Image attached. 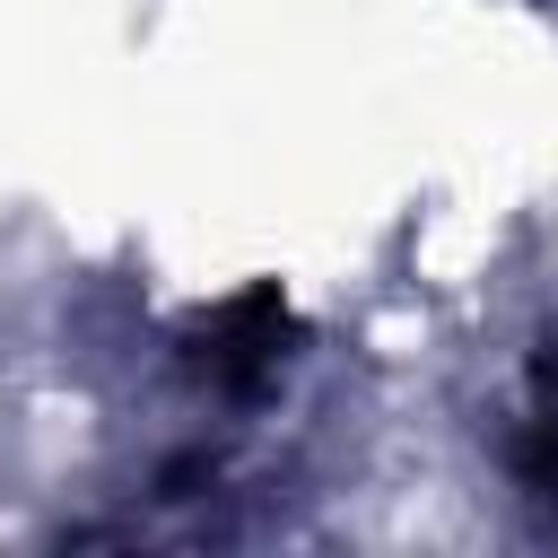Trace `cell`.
<instances>
[{
	"label": "cell",
	"instance_id": "cell-1",
	"mask_svg": "<svg viewBox=\"0 0 558 558\" xmlns=\"http://www.w3.org/2000/svg\"><path fill=\"white\" fill-rule=\"evenodd\" d=\"M532 480L541 497H558V349L541 357V384H532Z\"/></svg>",
	"mask_w": 558,
	"mask_h": 558
}]
</instances>
